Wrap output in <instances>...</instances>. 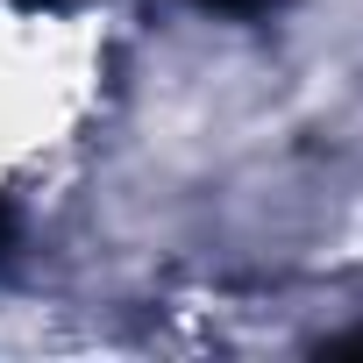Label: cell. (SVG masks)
<instances>
[{
	"mask_svg": "<svg viewBox=\"0 0 363 363\" xmlns=\"http://www.w3.org/2000/svg\"><path fill=\"white\" fill-rule=\"evenodd\" d=\"M200 8H221V15H271L278 0H200Z\"/></svg>",
	"mask_w": 363,
	"mask_h": 363,
	"instance_id": "6da1fadb",
	"label": "cell"
},
{
	"mask_svg": "<svg viewBox=\"0 0 363 363\" xmlns=\"http://www.w3.org/2000/svg\"><path fill=\"white\" fill-rule=\"evenodd\" d=\"M320 356H363V328H349V335H335V342H320Z\"/></svg>",
	"mask_w": 363,
	"mask_h": 363,
	"instance_id": "7a4b0ae2",
	"label": "cell"
},
{
	"mask_svg": "<svg viewBox=\"0 0 363 363\" xmlns=\"http://www.w3.org/2000/svg\"><path fill=\"white\" fill-rule=\"evenodd\" d=\"M8 235H15V214H8V207H0V250H8Z\"/></svg>",
	"mask_w": 363,
	"mask_h": 363,
	"instance_id": "3957f363",
	"label": "cell"
}]
</instances>
